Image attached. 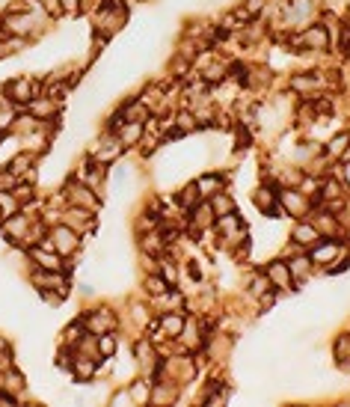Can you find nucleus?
Returning a JSON list of instances; mask_svg holds the SVG:
<instances>
[{
  "instance_id": "393cba45",
  "label": "nucleus",
  "mask_w": 350,
  "mask_h": 407,
  "mask_svg": "<svg viewBox=\"0 0 350 407\" xmlns=\"http://www.w3.org/2000/svg\"><path fill=\"white\" fill-rule=\"evenodd\" d=\"M202 196H199V187H196V182H191V184H184L181 187V194H179V202H181V208H187L191 211L196 202H199Z\"/></svg>"
},
{
  "instance_id": "9d476101",
  "label": "nucleus",
  "mask_w": 350,
  "mask_h": 407,
  "mask_svg": "<svg viewBox=\"0 0 350 407\" xmlns=\"http://www.w3.org/2000/svg\"><path fill=\"white\" fill-rule=\"evenodd\" d=\"M253 206L261 211V214H267V217H276L279 214V191L270 184H261L258 191L253 194Z\"/></svg>"
},
{
  "instance_id": "72a5a7b5",
  "label": "nucleus",
  "mask_w": 350,
  "mask_h": 407,
  "mask_svg": "<svg viewBox=\"0 0 350 407\" xmlns=\"http://www.w3.org/2000/svg\"><path fill=\"white\" fill-rule=\"evenodd\" d=\"M342 176H344V184L350 187V158H347V164H344V170H342Z\"/></svg>"
},
{
  "instance_id": "f8f14e48",
  "label": "nucleus",
  "mask_w": 350,
  "mask_h": 407,
  "mask_svg": "<svg viewBox=\"0 0 350 407\" xmlns=\"http://www.w3.org/2000/svg\"><path fill=\"white\" fill-rule=\"evenodd\" d=\"M92 214L95 211H90V208H80V206H68L66 211H63V223L66 226H71L75 232H90L92 229Z\"/></svg>"
},
{
  "instance_id": "6e6552de",
  "label": "nucleus",
  "mask_w": 350,
  "mask_h": 407,
  "mask_svg": "<svg viewBox=\"0 0 350 407\" xmlns=\"http://www.w3.org/2000/svg\"><path fill=\"white\" fill-rule=\"evenodd\" d=\"M291 42H294L297 48H309V51H327V45H330V33H327V27L315 24V27H303V33H300V36H294Z\"/></svg>"
},
{
  "instance_id": "20e7f679",
  "label": "nucleus",
  "mask_w": 350,
  "mask_h": 407,
  "mask_svg": "<svg viewBox=\"0 0 350 407\" xmlns=\"http://www.w3.org/2000/svg\"><path fill=\"white\" fill-rule=\"evenodd\" d=\"M48 238L54 241V250L60 253L63 259L80 250V232H75V229L66 226V223H56V226L51 229V235H48Z\"/></svg>"
},
{
  "instance_id": "ddd939ff",
  "label": "nucleus",
  "mask_w": 350,
  "mask_h": 407,
  "mask_svg": "<svg viewBox=\"0 0 350 407\" xmlns=\"http://www.w3.org/2000/svg\"><path fill=\"white\" fill-rule=\"evenodd\" d=\"M291 241L297 247H306V250H312V247L320 241V232L315 229L312 220H297L294 229H291Z\"/></svg>"
},
{
  "instance_id": "f3484780",
  "label": "nucleus",
  "mask_w": 350,
  "mask_h": 407,
  "mask_svg": "<svg viewBox=\"0 0 350 407\" xmlns=\"http://www.w3.org/2000/svg\"><path fill=\"white\" fill-rule=\"evenodd\" d=\"M211 208H214V220H217V217L235 214V211H238V202H235V196H231L226 187H223V191H217V194L211 196Z\"/></svg>"
},
{
  "instance_id": "1a4fd4ad",
  "label": "nucleus",
  "mask_w": 350,
  "mask_h": 407,
  "mask_svg": "<svg viewBox=\"0 0 350 407\" xmlns=\"http://www.w3.org/2000/svg\"><path fill=\"white\" fill-rule=\"evenodd\" d=\"M101 357H86V354H75L71 351V374H75L78 384H90L95 372H98Z\"/></svg>"
},
{
  "instance_id": "7ed1b4c3",
  "label": "nucleus",
  "mask_w": 350,
  "mask_h": 407,
  "mask_svg": "<svg viewBox=\"0 0 350 407\" xmlns=\"http://www.w3.org/2000/svg\"><path fill=\"white\" fill-rule=\"evenodd\" d=\"M279 208H285V214L294 220H306V214L312 211V199L297 187H285V191H279Z\"/></svg>"
},
{
  "instance_id": "0eeeda50",
  "label": "nucleus",
  "mask_w": 350,
  "mask_h": 407,
  "mask_svg": "<svg viewBox=\"0 0 350 407\" xmlns=\"http://www.w3.org/2000/svg\"><path fill=\"white\" fill-rule=\"evenodd\" d=\"M24 110L30 113L33 119H39V122H48V119L51 122H60V101L51 98V95H36Z\"/></svg>"
},
{
  "instance_id": "5701e85b",
  "label": "nucleus",
  "mask_w": 350,
  "mask_h": 407,
  "mask_svg": "<svg viewBox=\"0 0 350 407\" xmlns=\"http://www.w3.org/2000/svg\"><path fill=\"white\" fill-rule=\"evenodd\" d=\"M288 268H291V277H294V285L306 280V273L312 271V259L309 256H297V259H291L288 261Z\"/></svg>"
},
{
  "instance_id": "aec40b11",
  "label": "nucleus",
  "mask_w": 350,
  "mask_h": 407,
  "mask_svg": "<svg viewBox=\"0 0 350 407\" xmlns=\"http://www.w3.org/2000/svg\"><path fill=\"white\" fill-rule=\"evenodd\" d=\"M143 131H145V122H125L119 131H116V137H119L122 146H137L143 140Z\"/></svg>"
},
{
  "instance_id": "bb28decb",
  "label": "nucleus",
  "mask_w": 350,
  "mask_h": 407,
  "mask_svg": "<svg viewBox=\"0 0 350 407\" xmlns=\"http://www.w3.org/2000/svg\"><path fill=\"white\" fill-rule=\"evenodd\" d=\"M134 357L143 362V366H152V362H155V345H152L149 339L137 342V345H134Z\"/></svg>"
},
{
  "instance_id": "c9c22d12",
  "label": "nucleus",
  "mask_w": 350,
  "mask_h": 407,
  "mask_svg": "<svg viewBox=\"0 0 350 407\" xmlns=\"http://www.w3.org/2000/svg\"><path fill=\"white\" fill-rule=\"evenodd\" d=\"M4 36H6V33H4V24H0V39H4Z\"/></svg>"
},
{
  "instance_id": "a211bd4d",
  "label": "nucleus",
  "mask_w": 350,
  "mask_h": 407,
  "mask_svg": "<svg viewBox=\"0 0 350 407\" xmlns=\"http://www.w3.org/2000/svg\"><path fill=\"white\" fill-rule=\"evenodd\" d=\"M196 187H199V196L202 199H211L217 191H223V187H226V179L220 176V172H205V176L196 182Z\"/></svg>"
},
{
  "instance_id": "f03ea898",
  "label": "nucleus",
  "mask_w": 350,
  "mask_h": 407,
  "mask_svg": "<svg viewBox=\"0 0 350 407\" xmlns=\"http://www.w3.org/2000/svg\"><path fill=\"white\" fill-rule=\"evenodd\" d=\"M36 95H39V83H33L27 75H16L4 86V101H9L16 110H24Z\"/></svg>"
},
{
  "instance_id": "c85d7f7f",
  "label": "nucleus",
  "mask_w": 350,
  "mask_h": 407,
  "mask_svg": "<svg viewBox=\"0 0 350 407\" xmlns=\"http://www.w3.org/2000/svg\"><path fill=\"white\" fill-rule=\"evenodd\" d=\"M33 6H36V9H42V12H45L48 18H56V16H60V12H63L60 0H33Z\"/></svg>"
},
{
  "instance_id": "2eb2a0df",
  "label": "nucleus",
  "mask_w": 350,
  "mask_h": 407,
  "mask_svg": "<svg viewBox=\"0 0 350 407\" xmlns=\"http://www.w3.org/2000/svg\"><path fill=\"white\" fill-rule=\"evenodd\" d=\"M30 259L36 261V268H42V271H63L66 268L60 253H56V250H45V247H39V244L30 247Z\"/></svg>"
},
{
  "instance_id": "a878e982",
  "label": "nucleus",
  "mask_w": 350,
  "mask_h": 407,
  "mask_svg": "<svg viewBox=\"0 0 350 407\" xmlns=\"http://www.w3.org/2000/svg\"><path fill=\"white\" fill-rule=\"evenodd\" d=\"M116 348H119V339L113 336V333H98V354L101 357H113L116 354Z\"/></svg>"
},
{
  "instance_id": "6ab92c4d",
  "label": "nucleus",
  "mask_w": 350,
  "mask_h": 407,
  "mask_svg": "<svg viewBox=\"0 0 350 407\" xmlns=\"http://www.w3.org/2000/svg\"><path fill=\"white\" fill-rule=\"evenodd\" d=\"M191 220H193V229H205L214 223V208H211V199H199L196 206L191 208Z\"/></svg>"
},
{
  "instance_id": "4468645a",
  "label": "nucleus",
  "mask_w": 350,
  "mask_h": 407,
  "mask_svg": "<svg viewBox=\"0 0 350 407\" xmlns=\"http://www.w3.org/2000/svg\"><path fill=\"white\" fill-rule=\"evenodd\" d=\"M267 280L273 288H279V292H285V288H294V277H291V268H288V261H270L267 265Z\"/></svg>"
},
{
  "instance_id": "2f4dec72",
  "label": "nucleus",
  "mask_w": 350,
  "mask_h": 407,
  "mask_svg": "<svg viewBox=\"0 0 350 407\" xmlns=\"http://www.w3.org/2000/svg\"><path fill=\"white\" fill-rule=\"evenodd\" d=\"M60 6L68 16H80V0H60Z\"/></svg>"
},
{
  "instance_id": "f704fd0d",
  "label": "nucleus",
  "mask_w": 350,
  "mask_h": 407,
  "mask_svg": "<svg viewBox=\"0 0 350 407\" xmlns=\"http://www.w3.org/2000/svg\"><path fill=\"white\" fill-rule=\"evenodd\" d=\"M4 217H6V214H4V208H0V223H4Z\"/></svg>"
},
{
  "instance_id": "412c9836",
  "label": "nucleus",
  "mask_w": 350,
  "mask_h": 407,
  "mask_svg": "<svg viewBox=\"0 0 350 407\" xmlns=\"http://www.w3.org/2000/svg\"><path fill=\"white\" fill-rule=\"evenodd\" d=\"M179 384H152V396L149 401L152 404H172L175 399H179V389H175Z\"/></svg>"
},
{
  "instance_id": "9b49d317",
  "label": "nucleus",
  "mask_w": 350,
  "mask_h": 407,
  "mask_svg": "<svg viewBox=\"0 0 350 407\" xmlns=\"http://www.w3.org/2000/svg\"><path fill=\"white\" fill-rule=\"evenodd\" d=\"M339 256H342V244L335 241V238H320L309 250L312 265H327V261H335Z\"/></svg>"
},
{
  "instance_id": "7c9ffc66",
  "label": "nucleus",
  "mask_w": 350,
  "mask_h": 407,
  "mask_svg": "<svg viewBox=\"0 0 350 407\" xmlns=\"http://www.w3.org/2000/svg\"><path fill=\"white\" fill-rule=\"evenodd\" d=\"M335 357L350 360V333H344V336H339V342H335Z\"/></svg>"
},
{
  "instance_id": "4be33fe9",
  "label": "nucleus",
  "mask_w": 350,
  "mask_h": 407,
  "mask_svg": "<svg viewBox=\"0 0 350 407\" xmlns=\"http://www.w3.org/2000/svg\"><path fill=\"white\" fill-rule=\"evenodd\" d=\"M160 327H164L167 339H179L181 330H184V318H181L179 312H167L164 318H160Z\"/></svg>"
},
{
  "instance_id": "423d86ee",
  "label": "nucleus",
  "mask_w": 350,
  "mask_h": 407,
  "mask_svg": "<svg viewBox=\"0 0 350 407\" xmlns=\"http://www.w3.org/2000/svg\"><path fill=\"white\" fill-rule=\"evenodd\" d=\"M30 223H33V217H27L24 211H16V214L4 217V223H0V229H4L6 241H12V244H24L27 232H30Z\"/></svg>"
},
{
  "instance_id": "b1692460",
  "label": "nucleus",
  "mask_w": 350,
  "mask_h": 407,
  "mask_svg": "<svg viewBox=\"0 0 350 407\" xmlns=\"http://www.w3.org/2000/svg\"><path fill=\"white\" fill-rule=\"evenodd\" d=\"M157 273H160V277H164L167 280V285L169 288H175V285H179V268H175V261L172 259H167V256H160V261H157Z\"/></svg>"
},
{
  "instance_id": "c756f323",
  "label": "nucleus",
  "mask_w": 350,
  "mask_h": 407,
  "mask_svg": "<svg viewBox=\"0 0 350 407\" xmlns=\"http://www.w3.org/2000/svg\"><path fill=\"white\" fill-rule=\"evenodd\" d=\"M149 396H152V384H145V381L131 384V399H134L137 404L140 401H149Z\"/></svg>"
},
{
  "instance_id": "dca6fc26",
  "label": "nucleus",
  "mask_w": 350,
  "mask_h": 407,
  "mask_svg": "<svg viewBox=\"0 0 350 407\" xmlns=\"http://www.w3.org/2000/svg\"><path fill=\"white\" fill-rule=\"evenodd\" d=\"M309 220L315 223V229L320 232V238H335L339 235V217L335 214H327V211H318V214H312Z\"/></svg>"
},
{
  "instance_id": "39448f33",
  "label": "nucleus",
  "mask_w": 350,
  "mask_h": 407,
  "mask_svg": "<svg viewBox=\"0 0 350 407\" xmlns=\"http://www.w3.org/2000/svg\"><path fill=\"white\" fill-rule=\"evenodd\" d=\"M66 199H68V206H80V208H90V211H95L101 206V199L95 196L92 187H86L78 179L66 184Z\"/></svg>"
},
{
  "instance_id": "f257e3e1",
  "label": "nucleus",
  "mask_w": 350,
  "mask_h": 407,
  "mask_svg": "<svg viewBox=\"0 0 350 407\" xmlns=\"http://www.w3.org/2000/svg\"><path fill=\"white\" fill-rule=\"evenodd\" d=\"M125 18H128V9H125V4H104L101 9H95V33H98V39H110V36H116L125 27Z\"/></svg>"
},
{
  "instance_id": "473e14b6",
  "label": "nucleus",
  "mask_w": 350,
  "mask_h": 407,
  "mask_svg": "<svg viewBox=\"0 0 350 407\" xmlns=\"http://www.w3.org/2000/svg\"><path fill=\"white\" fill-rule=\"evenodd\" d=\"M104 4L101 0H80V12H95V9H101Z\"/></svg>"
},
{
  "instance_id": "cd10ccee",
  "label": "nucleus",
  "mask_w": 350,
  "mask_h": 407,
  "mask_svg": "<svg viewBox=\"0 0 350 407\" xmlns=\"http://www.w3.org/2000/svg\"><path fill=\"white\" fill-rule=\"evenodd\" d=\"M145 292H149L152 297H160V295L169 292V285H167V280L160 277V273H152V277L145 280Z\"/></svg>"
}]
</instances>
